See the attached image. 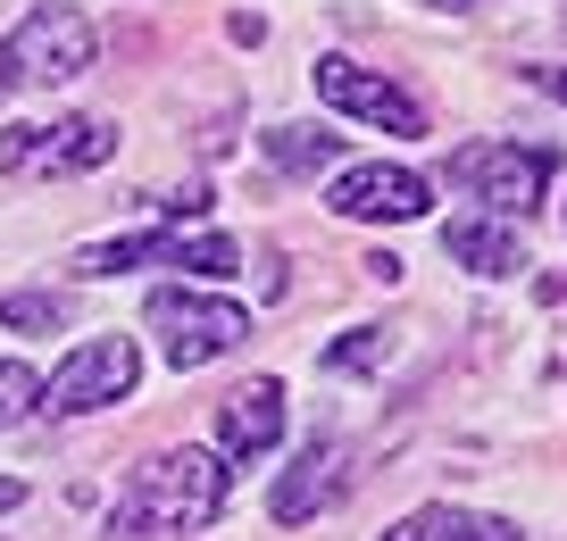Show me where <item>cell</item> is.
Instances as JSON below:
<instances>
[{"mask_svg": "<svg viewBox=\"0 0 567 541\" xmlns=\"http://www.w3.org/2000/svg\"><path fill=\"white\" fill-rule=\"evenodd\" d=\"M217 508H226V467H217V450L184 441V450H159L134 467V483L109 508V541H176L200 533Z\"/></svg>", "mask_w": 567, "mask_h": 541, "instance_id": "cell-1", "label": "cell"}, {"mask_svg": "<svg viewBox=\"0 0 567 541\" xmlns=\"http://www.w3.org/2000/svg\"><path fill=\"white\" fill-rule=\"evenodd\" d=\"M151 333H159L167 367H209V358H226V350L250 342V309L243 300H209V292H151Z\"/></svg>", "mask_w": 567, "mask_h": 541, "instance_id": "cell-2", "label": "cell"}, {"mask_svg": "<svg viewBox=\"0 0 567 541\" xmlns=\"http://www.w3.org/2000/svg\"><path fill=\"white\" fill-rule=\"evenodd\" d=\"M84 67H92V18L59 9V0L25 9L18 34L0 42V84H75Z\"/></svg>", "mask_w": 567, "mask_h": 541, "instance_id": "cell-3", "label": "cell"}, {"mask_svg": "<svg viewBox=\"0 0 567 541\" xmlns=\"http://www.w3.org/2000/svg\"><path fill=\"white\" fill-rule=\"evenodd\" d=\"M117 158V125L109 117H59V125H9L0 134V175L34 184V175H92Z\"/></svg>", "mask_w": 567, "mask_h": 541, "instance_id": "cell-4", "label": "cell"}, {"mask_svg": "<svg viewBox=\"0 0 567 541\" xmlns=\"http://www.w3.org/2000/svg\"><path fill=\"white\" fill-rule=\"evenodd\" d=\"M443 175L467 200H484L493 217H534L543 209V184H550V150H526V142H467V150H451Z\"/></svg>", "mask_w": 567, "mask_h": 541, "instance_id": "cell-5", "label": "cell"}, {"mask_svg": "<svg viewBox=\"0 0 567 541\" xmlns=\"http://www.w3.org/2000/svg\"><path fill=\"white\" fill-rule=\"evenodd\" d=\"M134 384H142V350L125 342V333H101V342H84V350L59 358V375L42 384L34 408H51V417H92V408L125 400Z\"/></svg>", "mask_w": 567, "mask_h": 541, "instance_id": "cell-6", "label": "cell"}, {"mask_svg": "<svg viewBox=\"0 0 567 541\" xmlns=\"http://www.w3.org/2000/svg\"><path fill=\"white\" fill-rule=\"evenodd\" d=\"M243 250L226 233H117V242L75 250V275H117V267H184V275H234Z\"/></svg>", "mask_w": 567, "mask_h": 541, "instance_id": "cell-7", "label": "cell"}, {"mask_svg": "<svg viewBox=\"0 0 567 541\" xmlns=\"http://www.w3.org/2000/svg\"><path fill=\"white\" fill-rule=\"evenodd\" d=\"M309 84H318V101L342 108V117H368V125H384V134H409V142L425 134V108L409 101L392 75L359 67V59H342V51H326L318 67H309Z\"/></svg>", "mask_w": 567, "mask_h": 541, "instance_id": "cell-8", "label": "cell"}, {"mask_svg": "<svg viewBox=\"0 0 567 541\" xmlns=\"http://www.w3.org/2000/svg\"><path fill=\"white\" fill-rule=\"evenodd\" d=\"M326 209L359 217V226H409V217L434 209V184L417 167H351V175L326 184Z\"/></svg>", "mask_w": 567, "mask_h": 541, "instance_id": "cell-9", "label": "cell"}, {"mask_svg": "<svg viewBox=\"0 0 567 541\" xmlns=\"http://www.w3.org/2000/svg\"><path fill=\"white\" fill-rule=\"evenodd\" d=\"M276 441H284V384L276 375L226 392V408H217V450L226 458H267Z\"/></svg>", "mask_w": 567, "mask_h": 541, "instance_id": "cell-10", "label": "cell"}, {"mask_svg": "<svg viewBox=\"0 0 567 541\" xmlns=\"http://www.w3.org/2000/svg\"><path fill=\"white\" fill-rule=\"evenodd\" d=\"M443 250L460 267H476V275H517L526 267V233H517V217H493V209H467V217H451L443 226Z\"/></svg>", "mask_w": 567, "mask_h": 541, "instance_id": "cell-11", "label": "cell"}, {"mask_svg": "<svg viewBox=\"0 0 567 541\" xmlns=\"http://www.w3.org/2000/svg\"><path fill=\"white\" fill-rule=\"evenodd\" d=\"M334 491H342V441H309V450L292 458V475L276 483V500H267V508H276V524H309Z\"/></svg>", "mask_w": 567, "mask_h": 541, "instance_id": "cell-12", "label": "cell"}, {"mask_svg": "<svg viewBox=\"0 0 567 541\" xmlns=\"http://www.w3.org/2000/svg\"><path fill=\"white\" fill-rule=\"evenodd\" d=\"M384 541H517V524L509 517H467V508H417Z\"/></svg>", "mask_w": 567, "mask_h": 541, "instance_id": "cell-13", "label": "cell"}, {"mask_svg": "<svg viewBox=\"0 0 567 541\" xmlns=\"http://www.w3.org/2000/svg\"><path fill=\"white\" fill-rule=\"evenodd\" d=\"M267 158L292 167V175H326L342 158V134H318V125H276V134H267Z\"/></svg>", "mask_w": 567, "mask_h": 541, "instance_id": "cell-14", "label": "cell"}, {"mask_svg": "<svg viewBox=\"0 0 567 541\" xmlns=\"http://www.w3.org/2000/svg\"><path fill=\"white\" fill-rule=\"evenodd\" d=\"M34 400H42V375L18 367V358H0V425H25Z\"/></svg>", "mask_w": 567, "mask_h": 541, "instance_id": "cell-15", "label": "cell"}, {"mask_svg": "<svg viewBox=\"0 0 567 541\" xmlns=\"http://www.w3.org/2000/svg\"><path fill=\"white\" fill-rule=\"evenodd\" d=\"M0 325H18V333L68 325V300H51V292H9V300H0Z\"/></svg>", "mask_w": 567, "mask_h": 541, "instance_id": "cell-16", "label": "cell"}, {"mask_svg": "<svg viewBox=\"0 0 567 541\" xmlns=\"http://www.w3.org/2000/svg\"><path fill=\"white\" fill-rule=\"evenodd\" d=\"M375 358H384V325H359L351 342L326 350V367H334V375H359V367H375Z\"/></svg>", "mask_w": 567, "mask_h": 541, "instance_id": "cell-17", "label": "cell"}, {"mask_svg": "<svg viewBox=\"0 0 567 541\" xmlns=\"http://www.w3.org/2000/svg\"><path fill=\"white\" fill-rule=\"evenodd\" d=\"M9 508H25V483H18V475H0V517H9Z\"/></svg>", "mask_w": 567, "mask_h": 541, "instance_id": "cell-18", "label": "cell"}, {"mask_svg": "<svg viewBox=\"0 0 567 541\" xmlns=\"http://www.w3.org/2000/svg\"><path fill=\"white\" fill-rule=\"evenodd\" d=\"M543 92H559V101H567V67H543Z\"/></svg>", "mask_w": 567, "mask_h": 541, "instance_id": "cell-19", "label": "cell"}, {"mask_svg": "<svg viewBox=\"0 0 567 541\" xmlns=\"http://www.w3.org/2000/svg\"><path fill=\"white\" fill-rule=\"evenodd\" d=\"M425 9H467V0H425Z\"/></svg>", "mask_w": 567, "mask_h": 541, "instance_id": "cell-20", "label": "cell"}]
</instances>
